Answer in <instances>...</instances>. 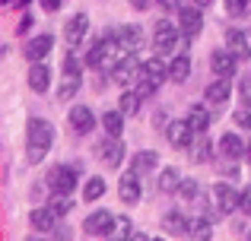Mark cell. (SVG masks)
Listing matches in <instances>:
<instances>
[{
    "label": "cell",
    "instance_id": "obj_34",
    "mask_svg": "<svg viewBox=\"0 0 251 241\" xmlns=\"http://www.w3.org/2000/svg\"><path fill=\"white\" fill-rule=\"evenodd\" d=\"M239 95H242V102H245V105L251 108V73L239 80Z\"/></svg>",
    "mask_w": 251,
    "mask_h": 241
},
{
    "label": "cell",
    "instance_id": "obj_22",
    "mask_svg": "<svg viewBox=\"0 0 251 241\" xmlns=\"http://www.w3.org/2000/svg\"><path fill=\"white\" fill-rule=\"evenodd\" d=\"M226 99H229V83L220 76L216 83L207 86V102H210V105H226Z\"/></svg>",
    "mask_w": 251,
    "mask_h": 241
},
{
    "label": "cell",
    "instance_id": "obj_4",
    "mask_svg": "<svg viewBox=\"0 0 251 241\" xmlns=\"http://www.w3.org/2000/svg\"><path fill=\"white\" fill-rule=\"evenodd\" d=\"M213 197H216V213H232V210H239V200H242V194L235 191L232 184H226V181H220V184H213Z\"/></svg>",
    "mask_w": 251,
    "mask_h": 241
},
{
    "label": "cell",
    "instance_id": "obj_23",
    "mask_svg": "<svg viewBox=\"0 0 251 241\" xmlns=\"http://www.w3.org/2000/svg\"><path fill=\"white\" fill-rule=\"evenodd\" d=\"M102 127L108 136H121L124 133V111H105L102 114Z\"/></svg>",
    "mask_w": 251,
    "mask_h": 241
},
{
    "label": "cell",
    "instance_id": "obj_5",
    "mask_svg": "<svg viewBox=\"0 0 251 241\" xmlns=\"http://www.w3.org/2000/svg\"><path fill=\"white\" fill-rule=\"evenodd\" d=\"M143 76V64L134 61V54H127L121 64H115V73H111V80L118 83V86H130V83H137Z\"/></svg>",
    "mask_w": 251,
    "mask_h": 241
},
{
    "label": "cell",
    "instance_id": "obj_9",
    "mask_svg": "<svg viewBox=\"0 0 251 241\" xmlns=\"http://www.w3.org/2000/svg\"><path fill=\"white\" fill-rule=\"evenodd\" d=\"M166 136H169V143L175 149H184L191 143V136H194V127L188 124V118H184V121H172L166 127Z\"/></svg>",
    "mask_w": 251,
    "mask_h": 241
},
{
    "label": "cell",
    "instance_id": "obj_46",
    "mask_svg": "<svg viewBox=\"0 0 251 241\" xmlns=\"http://www.w3.org/2000/svg\"><path fill=\"white\" fill-rule=\"evenodd\" d=\"M194 3H197V6H210V3H213V0H194Z\"/></svg>",
    "mask_w": 251,
    "mask_h": 241
},
{
    "label": "cell",
    "instance_id": "obj_15",
    "mask_svg": "<svg viewBox=\"0 0 251 241\" xmlns=\"http://www.w3.org/2000/svg\"><path fill=\"white\" fill-rule=\"evenodd\" d=\"M51 48H54V35H38L25 44V57L29 61H42V57L51 54Z\"/></svg>",
    "mask_w": 251,
    "mask_h": 241
},
{
    "label": "cell",
    "instance_id": "obj_1",
    "mask_svg": "<svg viewBox=\"0 0 251 241\" xmlns=\"http://www.w3.org/2000/svg\"><path fill=\"white\" fill-rule=\"evenodd\" d=\"M25 140H29V149H25V155H29V165H38V162L48 155L51 143H54V127H51L48 121H42V118H32Z\"/></svg>",
    "mask_w": 251,
    "mask_h": 241
},
{
    "label": "cell",
    "instance_id": "obj_8",
    "mask_svg": "<svg viewBox=\"0 0 251 241\" xmlns=\"http://www.w3.org/2000/svg\"><path fill=\"white\" fill-rule=\"evenodd\" d=\"M96 149H99V159H102L108 168H118V165L124 162V146L118 143V136H111V140H102Z\"/></svg>",
    "mask_w": 251,
    "mask_h": 241
},
{
    "label": "cell",
    "instance_id": "obj_29",
    "mask_svg": "<svg viewBox=\"0 0 251 241\" xmlns=\"http://www.w3.org/2000/svg\"><path fill=\"white\" fill-rule=\"evenodd\" d=\"M80 92V73H64V83L57 86V99H74Z\"/></svg>",
    "mask_w": 251,
    "mask_h": 241
},
{
    "label": "cell",
    "instance_id": "obj_18",
    "mask_svg": "<svg viewBox=\"0 0 251 241\" xmlns=\"http://www.w3.org/2000/svg\"><path fill=\"white\" fill-rule=\"evenodd\" d=\"M226 44H229V51H232L239 61H248V57H251V44H248V38L242 35L239 29H229L226 32Z\"/></svg>",
    "mask_w": 251,
    "mask_h": 241
},
{
    "label": "cell",
    "instance_id": "obj_35",
    "mask_svg": "<svg viewBox=\"0 0 251 241\" xmlns=\"http://www.w3.org/2000/svg\"><path fill=\"white\" fill-rule=\"evenodd\" d=\"M235 124H239L242 130H251V108H248V105L235 111Z\"/></svg>",
    "mask_w": 251,
    "mask_h": 241
},
{
    "label": "cell",
    "instance_id": "obj_45",
    "mask_svg": "<svg viewBox=\"0 0 251 241\" xmlns=\"http://www.w3.org/2000/svg\"><path fill=\"white\" fill-rule=\"evenodd\" d=\"M29 3H32V0H13L10 6H29Z\"/></svg>",
    "mask_w": 251,
    "mask_h": 241
},
{
    "label": "cell",
    "instance_id": "obj_14",
    "mask_svg": "<svg viewBox=\"0 0 251 241\" xmlns=\"http://www.w3.org/2000/svg\"><path fill=\"white\" fill-rule=\"evenodd\" d=\"M86 32H89V16H83V13H80V16H74V19L67 22L64 38H67V44H74V48H76V44L86 38Z\"/></svg>",
    "mask_w": 251,
    "mask_h": 241
},
{
    "label": "cell",
    "instance_id": "obj_2",
    "mask_svg": "<svg viewBox=\"0 0 251 241\" xmlns=\"http://www.w3.org/2000/svg\"><path fill=\"white\" fill-rule=\"evenodd\" d=\"M115 229H118V216H111L108 210L89 213L86 222H83V232H86V235H92V238H108Z\"/></svg>",
    "mask_w": 251,
    "mask_h": 241
},
{
    "label": "cell",
    "instance_id": "obj_19",
    "mask_svg": "<svg viewBox=\"0 0 251 241\" xmlns=\"http://www.w3.org/2000/svg\"><path fill=\"white\" fill-rule=\"evenodd\" d=\"M156 165H159V155H156L153 149H143V153H137L134 159H130V172H137V175L156 172Z\"/></svg>",
    "mask_w": 251,
    "mask_h": 241
},
{
    "label": "cell",
    "instance_id": "obj_12",
    "mask_svg": "<svg viewBox=\"0 0 251 241\" xmlns=\"http://www.w3.org/2000/svg\"><path fill=\"white\" fill-rule=\"evenodd\" d=\"M140 42H143V32H140V25H137V22L118 29V44L124 48V54H134V51L140 48Z\"/></svg>",
    "mask_w": 251,
    "mask_h": 241
},
{
    "label": "cell",
    "instance_id": "obj_30",
    "mask_svg": "<svg viewBox=\"0 0 251 241\" xmlns=\"http://www.w3.org/2000/svg\"><path fill=\"white\" fill-rule=\"evenodd\" d=\"M102 194H105V178H89V181H86L83 200H89V203H92V200H99Z\"/></svg>",
    "mask_w": 251,
    "mask_h": 241
},
{
    "label": "cell",
    "instance_id": "obj_40",
    "mask_svg": "<svg viewBox=\"0 0 251 241\" xmlns=\"http://www.w3.org/2000/svg\"><path fill=\"white\" fill-rule=\"evenodd\" d=\"M32 25H35V19H32V16H29V13H25V16H23V19H19V25H16V32H19V35H23V32H29V29H32Z\"/></svg>",
    "mask_w": 251,
    "mask_h": 241
},
{
    "label": "cell",
    "instance_id": "obj_11",
    "mask_svg": "<svg viewBox=\"0 0 251 241\" xmlns=\"http://www.w3.org/2000/svg\"><path fill=\"white\" fill-rule=\"evenodd\" d=\"M235 61H239V57H235L232 51H213V54H210V67H213V73L223 76V80H229V76L235 73Z\"/></svg>",
    "mask_w": 251,
    "mask_h": 241
},
{
    "label": "cell",
    "instance_id": "obj_7",
    "mask_svg": "<svg viewBox=\"0 0 251 241\" xmlns=\"http://www.w3.org/2000/svg\"><path fill=\"white\" fill-rule=\"evenodd\" d=\"M178 22H181V32L184 35H191L194 38L197 32L203 29V16H201V6H181V10H178Z\"/></svg>",
    "mask_w": 251,
    "mask_h": 241
},
{
    "label": "cell",
    "instance_id": "obj_6",
    "mask_svg": "<svg viewBox=\"0 0 251 241\" xmlns=\"http://www.w3.org/2000/svg\"><path fill=\"white\" fill-rule=\"evenodd\" d=\"M48 187L54 194H70L76 187V175H74V168H67V165H57V168H51L48 172Z\"/></svg>",
    "mask_w": 251,
    "mask_h": 241
},
{
    "label": "cell",
    "instance_id": "obj_31",
    "mask_svg": "<svg viewBox=\"0 0 251 241\" xmlns=\"http://www.w3.org/2000/svg\"><path fill=\"white\" fill-rule=\"evenodd\" d=\"M118 108H121L124 114H137V108H140V92H124L121 95V102H118Z\"/></svg>",
    "mask_w": 251,
    "mask_h": 241
},
{
    "label": "cell",
    "instance_id": "obj_42",
    "mask_svg": "<svg viewBox=\"0 0 251 241\" xmlns=\"http://www.w3.org/2000/svg\"><path fill=\"white\" fill-rule=\"evenodd\" d=\"M38 3H42L48 13H57V10H61V3H64V0H38Z\"/></svg>",
    "mask_w": 251,
    "mask_h": 241
},
{
    "label": "cell",
    "instance_id": "obj_3",
    "mask_svg": "<svg viewBox=\"0 0 251 241\" xmlns=\"http://www.w3.org/2000/svg\"><path fill=\"white\" fill-rule=\"evenodd\" d=\"M181 32L175 29V25L169 22V19H162V22H156V32H153V48L156 54H166V51H175V42Z\"/></svg>",
    "mask_w": 251,
    "mask_h": 241
},
{
    "label": "cell",
    "instance_id": "obj_48",
    "mask_svg": "<svg viewBox=\"0 0 251 241\" xmlns=\"http://www.w3.org/2000/svg\"><path fill=\"white\" fill-rule=\"evenodd\" d=\"M13 3V0H0V6H10Z\"/></svg>",
    "mask_w": 251,
    "mask_h": 241
},
{
    "label": "cell",
    "instance_id": "obj_43",
    "mask_svg": "<svg viewBox=\"0 0 251 241\" xmlns=\"http://www.w3.org/2000/svg\"><path fill=\"white\" fill-rule=\"evenodd\" d=\"M162 10H178V0H156Z\"/></svg>",
    "mask_w": 251,
    "mask_h": 241
},
{
    "label": "cell",
    "instance_id": "obj_25",
    "mask_svg": "<svg viewBox=\"0 0 251 241\" xmlns=\"http://www.w3.org/2000/svg\"><path fill=\"white\" fill-rule=\"evenodd\" d=\"M188 124L194 127V133H207V127H210V114H207V108L203 105H194L188 111Z\"/></svg>",
    "mask_w": 251,
    "mask_h": 241
},
{
    "label": "cell",
    "instance_id": "obj_33",
    "mask_svg": "<svg viewBox=\"0 0 251 241\" xmlns=\"http://www.w3.org/2000/svg\"><path fill=\"white\" fill-rule=\"evenodd\" d=\"M51 210H54L57 216H67V213L74 210V200H67V194H61L57 200H51Z\"/></svg>",
    "mask_w": 251,
    "mask_h": 241
},
{
    "label": "cell",
    "instance_id": "obj_16",
    "mask_svg": "<svg viewBox=\"0 0 251 241\" xmlns=\"http://www.w3.org/2000/svg\"><path fill=\"white\" fill-rule=\"evenodd\" d=\"M245 149H248V143H242L239 133H223L220 153L226 155V159H242V155H245Z\"/></svg>",
    "mask_w": 251,
    "mask_h": 241
},
{
    "label": "cell",
    "instance_id": "obj_36",
    "mask_svg": "<svg viewBox=\"0 0 251 241\" xmlns=\"http://www.w3.org/2000/svg\"><path fill=\"white\" fill-rule=\"evenodd\" d=\"M248 3L251 0H226V10L232 13V16H242V13L248 10Z\"/></svg>",
    "mask_w": 251,
    "mask_h": 241
},
{
    "label": "cell",
    "instance_id": "obj_41",
    "mask_svg": "<svg viewBox=\"0 0 251 241\" xmlns=\"http://www.w3.org/2000/svg\"><path fill=\"white\" fill-rule=\"evenodd\" d=\"M118 232H121V235H134V232H130V219L127 216H118Z\"/></svg>",
    "mask_w": 251,
    "mask_h": 241
},
{
    "label": "cell",
    "instance_id": "obj_21",
    "mask_svg": "<svg viewBox=\"0 0 251 241\" xmlns=\"http://www.w3.org/2000/svg\"><path fill=\"white\" fill-rule=\"evenodd\" d=\"M54 219H57V213L51 210H32V216H29V225L32 229H38V232H51L54 229Z\"/></svg>",
    "mask_w": 251,
    "mask_h": 241
},
{
    "label": "cell",
    "instance_id": "obj_39",
    "mask_svg": "<svg viewBox=\"0 0 251 241\" xmlns=\"http://www.w3.org/2000/svg\"><path fill=\"white\" fill-rule=\"evenodd\" d=\"M64 73H80V64H76V57H74V54L64 57Z\"/></svg>",
    "mask_w": 251,
    "mask_h": 241
},
{
    "label": "cell",
    "instance_id": "obj_38",
    "mask_svg": "<svg viewBox=\"0 0 251 241\" xmlns=\"http://www.w3.org/2000/svg\"><path fill=\"white\" fill-rule=\"evenodd\" d=\"M239 210L245 213V216H251V187H245V191H242V200H239Z\"/></svg>",
    "mask_w": 251,
    "mask_h": 241
},
{
    "label": "cell",
    "instance_id": "obj_44",
    "mask_svg": "<svg viewBox=\"0 0 251 241\" xmlns=\"http://www.w3.org/2000/svg\"><path fill=\"white\" fill-rule=\"evenodd\" d=\"M130 6H137V10H147L150 0H130Z\"/></svg>",
    "mask_w": 251,
    "mask_h": 241
},
{
    "label": "cell",
    "instance_id": "obj_47",
    "mask_svg": "<svg viewBox=\"0 0 251 241\" xmlns=\"http://www.w3.org/2000/svg\"><path fill=\"white\" fill-rule=\"evenodd\" d=\"M245 159H248V165H251V143H248V149H245Z\"/></svg>",
    "mask_w": 251,
    "mask_h": 241
},
{
    "label": "cell",
    "instance_id": "obj_13",
    "mask_svg": "<svg viewBox=\"0 0 251 241\" xmlns=\"http://www.w3.org/2000/svg\"><path fill=\"white\" fill-rule=\"evenodd\" d=\"M143 80H150L156 89H159L162 83L169 80V67L162 64V57H159V54H156V57H150V61L143 64Z\"/></svg>",
    "mask_w": 251,
    "mask_h": 241
},
{
    "label": "cell",
    "instance_id": "obj_32",
    "mask_svg": "<svg viewBox=\"0 0 251 241\" xmlns=\"http://www.w3.org/2000/svg\"><path fill=\"white\" fill-rule=\"evenodd\" d=\"M210 159H213V143L201 140V143H197V153H194V162L201 165V162H210Z\"/></svg>",
    "mask_w": 251,
    "mask_h": 241
},
{
    "label": "cell",
    "instance_id": "obj_17",
    "mask_svg": "<svg viewBox=\"0 0 251 241\" xmlns=\"http://www.w3.org/2000/svg\"><path fill=\"white\" fill-rule=\"evenodd\" d=\"M70 124H74L76 133H89V130L96 127V118H92V111L86 105H74L70 108Z\"/></svg>",
    "mask_w": 251,
    "mask_h": 241
},
{
    "label": "cell",
    "instance_id": "obj_10",
    "mask_svg": "<svg viewBox=\"0 0 251 241\" xmlns=\"http://www.w3.org/2000/svg\"><path fill=\"white\" fill-rule=\"evenodd\" d=\"M140 175H124V178H121V184H118V197H121L124 200V203H127V206H134V203H140Z\"/></svg>",
    "mask_w": 251,
    "mask_h": 241
},
{
    "label": "cell",
    "instance_id": "obj_24",
    "mask_svg": "<svg viewBox=\"0 0 251 241\" xmlns=\"http://www.w3.org/2000/svg\"><path fill=\"white\" fill-rule=\"evenodd\" d=\"M188 76H191V61L184 57V51H181V54H178L175 61H172V67H169V80H175V83H184Z\"/></svg>",
    "mask_w": 251,
    "mask_h": 241
},
{
    "label": "cell",
    "instance_id": "obj_20",
    "mask_svg": "<svg viewBox=\"0 0 251 241\" xmlns=\"http://www.w3.org/2000/svg\"><path fill=\"white\" fill-rule=\"evenodd\" d=\"M29 86L35 89V92H48V86H51V70L45 67V64H35V67L29 70Z\"/></svg>",
    "mask_w": 251,
    "mask_h": 241
},
{
    "label": "cell",
    "instance_id": "obj_26",
    "mask_svg": "<svg viewBox=\"0 0 251 241\" xmlns=\"http://www.w3.org/2000/svg\"><path fill=\"white\" fill-rule=\"evenodd\" d=\"M162 229H166V235H188V219L181 213H169L162 219Z\"/></svg>",
    "mask_w": 251,
    "mask_h": 241
},
{
    "label": "cell",
    "instance_id": "obj_37",
    "mask_svg": "<svg viewBox=\"0 0 251 241\" xmlns=\"http://www.w3.org/2000/svg\"><path fill=\"white\" fill-rule=\"evenodd\" d=\"M178 194H181V200H194V194H197V184L194 181H181V187H178Z\"/></svg>",
    "mask_w": 251,
    "mask_h": 241
},
{
    "label": "cell",
    "instance_id": "obj_28",
    "mask_svg": "<svg viewBox=\"0 0 251 241\" xmlns=\"http://www.w3.org/2000/svg\"><path fill=\"white\" fill-rule=\"evenodd\" d=\"M188 235H191V238H210V235H213V229H210V219H207V216L188 219Z\"/></svg>",
    "mask_w": 251,
    "mask_h": 241
},
{
    "label": "cell",
    "instance_id": "obj_27",
    "mask_svg": "<svg viewBox=\"0 0 251 241\" xmlns=\"http://www.w3.org/2000/svg\"><path fill=\"white\" fill-rule=\"evenodd\" d=\"M181 172L178 168H162V175H159V191H166V194H172V191H178L181 187Z\"/></svg>",
    "mask_w": 251,
    "mask_h": 241
}]
</instances>
